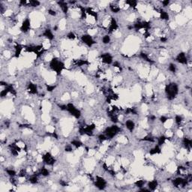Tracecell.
<instances>
[{"label": "cell", "instance_id": "1", "mask_svg": "<svg viewBox=\"0 0 192 192\" xmlns=\"http://www.w3.org/2000/svg\"><path fill=\"white\" fill-rule=\"evenodd\" d=\"M80 40H81V42H83V44L87 45L89 47H92L93 45L96 44V41L94 40L93 37H92L89 34H84L82 35Z\"/></svg>", "mask_w": 192, "mask_h": 192}, {"label": "cell", "instance_id": "4", "mask_svg": "<svg viewBox=\"0 0 192 192\" xmlns=\"http://www.w3.org/2000/svg\"><path fill=\"white\" fill-rule=\"evenodd\" d=\"M101 41L102 44L104 45H107L111 42V38L109 35H104L102 38H101Z\"/></svg>", "mask_w": 192, "mask_h": 192}, {"label": "cell", "instance_id": "3", "mask_svg": "<svg viewBox=\"0 0 192 192\" xmlns=\"http://www.w3.org/2000/svg\"><path fill=\"white\" fill-rule=\"evenodd\" d=\"M159 186V183L157 179H152L151 181L148 182L147 183V188L150 191H155L157 190V188Z\"/></svg>", "mask_w": 192, "mask_h": 192}, {"label": "cell", "instance_id": "2", "mask_svg": "<svg viewBox=\"0 0 192 192\" xmlns=\"http://www.w3.org/2000/svg\"><path fill=\"white\" fill-rule=\"evenodd\" d=\"M125 125L126 129L128 130L129 132H134L135 128H136V124H135V121L132 119H128L125 121Z\"/></svg>", "mask_w": 192, "mask_h": 192}]
</instances>
